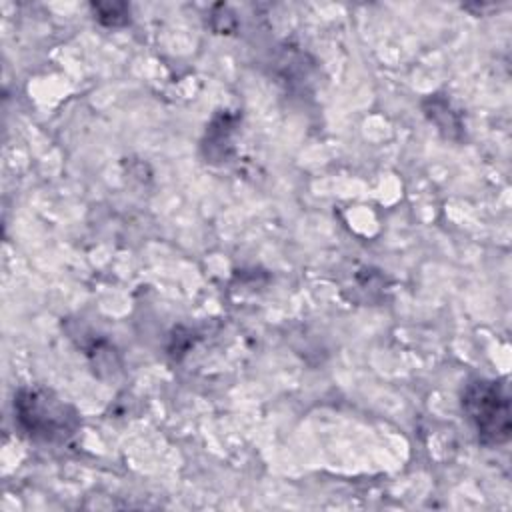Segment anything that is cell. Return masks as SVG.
Masks as SVG:
<instances>
[{"label":"cell","instance_id":"cell-2","mask_svg":"<svg viewBox=\"0 0 512 512\" xmlns=\"http://www.w3.org/2000/svg\"><path fill=\"white\" fill-rule=\"evenodd\" d=\"M462 408L484 446H500L508 442L510 396L498 380H474L464 388Z\"/></svg>","mask_w":512,"mask_h":512},{"label":"cell","instance_id":"cell-1","mask_svg":"<svg viewBox=\"0 0 512 512\" xmlns=\"http://www.w3.org/2000/svg\"><path fill=\"white\" fill-rule=\"evenodd\" d=\"M14 418L24 434L48 442L66 440L80 424L72 406L42 388H24L14 396Z\"/></svg>","mask_w":512,"mask_h":512}]
</instances>
